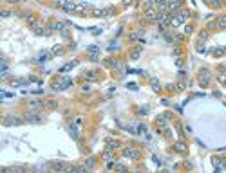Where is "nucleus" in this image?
<instances>
[{"mask_svg":"<svg viewBox=\"0 0 226 173\" xmlns=\"http://www.w3.org/2000/svg\"><path fill=\"white\" fill-rule=\"evenodd\" d=\"M214 52H215V54H226V49H215Z\"/></svg>","mask_w":226,"mask_h":173,"instance_id":"nucleus-10","label":"nucleus"},{"mask_svg":"<svg viewBox=\"0 0 226 173\" xmlns=\"http://www.w3.org/2000/svg\"><path fill=\"white\" fill-rule=\"evenodd\" d=\"M9 2H13V4H14V2H18V0H9Z\"/></svg>","mask_w":226,"mask_h":173,"instance_id":"nucleus-13","label":"nucleus"},{"mask_svg":"<svg viewBox=\"0 0 226 173\" xmlns=\"http://www.w3.org/2000/svg\"><path fill=\"white\" fill-rule=\"evenodd\" d=\"M208 81H210V74H208V70H203L201 76H199V83L201 85H208Z\"/></svg>","mask_w":226,"mask_h":173,"instance_id":"nucleus-4","label":"nucleus"},{"mask_svg":"<svg viewBox=\"0 0 226 173\" xmlns=\"http://www.w3.org/2000/svg\"><path fill=\"white\" fill-rule=\"evenodd\" d=\"M219 81H221V83H224V85H226V76H219Z\"/></svg>","mask_w":226,"mask_h":173,"instance_id":"nucleus-12","label":"nucleus"},{"mask_svg":"<svg viewBox=\"0 0 226 173\" xmlns=\"http://www.w3.org/2000/svg\"><path fill=\"white\" fill-rule=\"evenodd\" d=\"M186 16H188V13H186V11L179 13V16H174V18L170 20V25H172V27H177V25H181V23L186 20Z\"/></svg>","mask_w":226,"mask_h":173,"instance_id":"nucleus-1","label":"nucleus"},{"mask_svg":"<svg viewBox=\"0 0 226 173\" xmlns=\"http://www.w3.org/2000/svg\"><path fill=\"white\" fill-rule=\"evenodd\" d=\"M179 5H181V0H172V2H168V9H170V11H177Z\"/></svg>","mask_w":226,"mask_h":173,"instance_id":"nucleus-5","label":"nucleus"},{"mask_svg":"<svg viewBox=\"0 0 226 173\" xmlns=\"http://www.w3.org/2000/svg\"><path fill=\"white\" fill-rule=\"evenodd\" d=\"M185 32H186V34H190V32H192V27H190V25H186V27H185Z\"/></svg>","mask_w":226,"mask_h":173,"instance_id":"nucleus-11","label":"nucleus"},{"mask_svg":"<svg viewBox=\"0 0 226 173\" xmlns=\"http://www.w3.org/2000/svg\"><path fill=\"white\" fill-rule=\"evenodd\" d=\"M27 121H31V123H40L42 121V117L38 116V114H27V117H25Z\"/></svg>","mask_w":226,"mask_h":173,"instance_id":"nucleus-6","label":"nucleus"},{"mask_svg":"<svg viewBox=\"0 0 226 173\" xmlns=\"http://www.w3.org/2000/svg\"><path fill=\"white\" fill-rule=\"evenodd\" d=\"M118 146H119V144H118V143H114V141H110V143H109V150H116Z\"/></svg>","mask_w":226,"mask_h":173,"instance_id":"nucleus-8","label":"nucleus"},{"mask_svg":"<svg viewBox=\"0 0 226 173\" xmlns=\"http://www.w3.org/2000/svg\"><path fill=\"white\" fill-rule=\"evenodd\" d=\"M154 2H156L158 5H167V4H168L170 0H154Z\"/></svg>","mask_w":226,"mask_h":173,"instance_id":"nucleus-9","label":"nucleus"},{"mask_svg":"<svg viewBox=\"0 0 226 173\" xmlns=\"http://www.w3.org/2000/svg\"><path fill=\"white\" fill-rule=\"evenodd\" d=\"M123 155H125L127 159H139V152L134 150V148H130V146L123 150Z\"/></svg>","mask_w":226,"mask_h":173,"instance_id":"nucleus-3","label":"nucleus"},{"mask_svg":"<svg viewBox=\"0 0 226 173\" xmlns=\"http://www.w3.org/2000/svg\"><path fill=\"white\" fill-rule=\"evenodd\" d=\"M2 123H4V126H13V125H20L22 119H18V117H14V116H5V117L2 119Z\"/></svg>","mask_w":226,"mask_h":173,"instance_id":"nucleus-2","label":"nucleus"},{"mask_svg":"<svg viewBox=\"0 0 226 173\" xmlns=\"http://www.w3.org/2000/svg\"><path fill=\"white\" fill-rule=\"evenodd\" d=\"M217 27H219V29H226V16H223V18L217 20Z\"/></svg>","mask_w":226,"mask_h":173,"instance_id":"nucleus-7","label":"nucleus"}]
</instances>
